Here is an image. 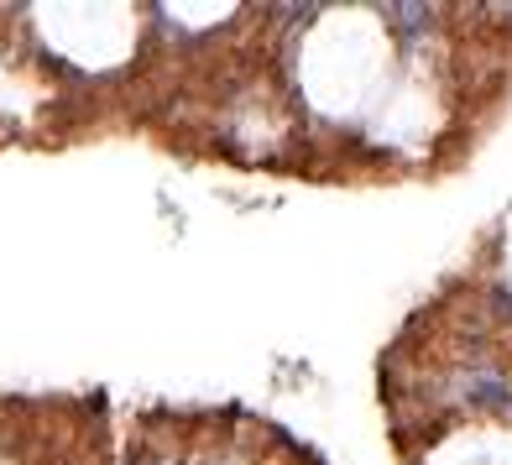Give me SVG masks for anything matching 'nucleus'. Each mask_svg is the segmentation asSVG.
I'll list each match as a JSON object with an SVG mask.
<instances>
[]
</instances>
